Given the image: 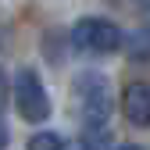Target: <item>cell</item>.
I'll return each mask as SVG.
<instances>
[{"instance_id": "cell-8", "label": "cell", "mask_w": 150, "mask_h": 150, "mask_svg": "<svg viewBox=\"0 0 150 150\" xmlns=\"http://www.w3.org/2000/svg\"><path fill=\"white\" fill-rule=\"evenodd\" d=\"M7 104V71L0 68V107Z\"/></svg>"}, {"instance_id": "cell-10", "label": "cell", "mask_w": 150, "mask_h": 150, "mask_svg": "<svg viewBox=\"0 0 150 150\" xmlns=\"http://www.w3.org/2000/svg\"><path fill=\"white\" fill-rule=\"evenodd\" d=\"M139 11H143V18L150 22V0H139Z\"/></svg>"}, {"instance_id": "cell-5", "label": "cell", "mask_w": 150, "mask_h": 150, "mask_svg": "<svg viewBox=\"0 0 150 150\" xmlns=\"http://www.w3.org/2000/svg\"><path fill=\"white\" fill-rule=\"evenodd\" d=\"M129 61H150V29H136L129 36Z\"/></svg>"}, {"instance_id": "cell-3", "label": "cell", "mask_w": 150, "mask_h": 150, "mask_svg": "<svg viewBox=\"0 0 150 150\" xmlns=\"http://www.w3.org/2000/svg\"><path fill=\"white\" fill-rule=\"evenodd\" d=\"M14 107H18V115L25 122H32V125H40V122L50 118V97H47L43 79L36 75V68H22L18 71V79H14Z\"/></svg>"}, {"instance_id": "cell-4", "label": "cell", "mask_w": 150, "mask_h": 150, "mask_svg": "<svg viewBox=\"0 0 150 150\" xmlns=\"http://www.w3.org/2000/svg\"><path fill=\"white\" fill-rule=\"evenodd\" d=\"M122 107L136 129H146L150 125V82H129L122 93Z\"/></svg>"}, {"instance_id": "cell-7", "label": "cell", "mask_w": 150, "mask_h": 150, "mask_svg": "<svg viewBox=\"0 0 150 150\" xmlns=\"http://www.w3.org/2000/svg\"><path fill=\"white\" fill-rule=\"evenodd\" d=\"M29 150H64V139L57 132H36L29 139Z\"/></svg>"}, {"instance_id": "cell-12", "label": "cell", "mask_w": 150, "mask_h": 150, "mask_svg": "<svg viewBox=\"0 0 150 150\" xmlns=\"http://www.w3.org/2000/svg\"><path fill=\"white\" fill-rule=\"evenodd\" d=\"M0 43H4V36H0Z\"/></svg>"}, {"instance_id": "cell-2", "label": "cell", "mask_w": 150, "mask_h": 150, "mask_svg": "<svg viewBox=\"0 0 150 150\" xmlns=\"http://www.w3.org/2000/svg\"><path fill=\"white\" fill-rule=\"evenodd\" d=\"M71 47L75 50H86V54H115L122 47V29L107 18H79L71 29Z\"/></svg>"}, {"instance_id": "cell-11", "label": "cell", "mask_w": 150, "mask_h": 150, "mask_svg": "<svg viewBox=\"0 0 150 150\" xmlns=\"http://www.w3.org/2000/svg\"><path fill=\"white\" fill-rule=\"evenodd\" d=\"M122 150H146V146H136V143H129V146H122Z\"/></svg>"}, {"instance_id": "cell-1", "label": "cell", "mask_w": 150, "mask_h": 150, "mask_svg": "<svg viewBox=\"0 0 150 150\" xmlns=\"http://www.w3.org/2000/svg\"><path fill=\"white\" fill-rule=\"evenodd\" d=\"M71 93H75V100H79V118H82L86 129H104L111 122L115 100H111V82L100 71H79Z\"/></svg>"}, {"instance_id": "cell-6", "label": "cell", "mask_w": 150, "mask_h": 150, "mask_svg": "<svg viewBox=\"0 0 150 150\" xmlns=\"http://www.w3.org/2000/svg\"><path fill=\"white\" fill-rule=\"evenodd\" d=\"M79 150H111V136L104 129H89L82 136V143H79Z\"/></svg>"}, {"instance_id": "cell-9", "label": "cell", "mask_w": 150, "mask_h": 150, "mask_svg": "<svg viewBox=\"0 0 150 150\" xmlns=\"http://www.w3.org/2000/svg\"><path fill=\"white\" fill-rule=\"evenodd\" d=\"M7 139H11V136H7V125H4V122H0V150H4V146H7Z\"/></svg>"}]
</instances>
